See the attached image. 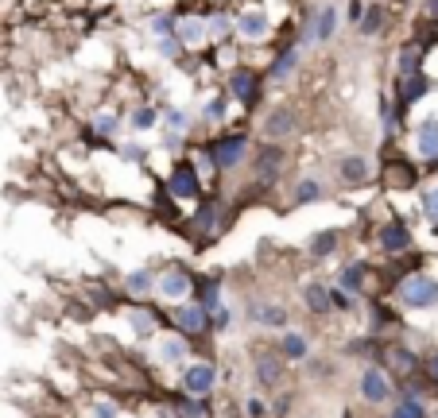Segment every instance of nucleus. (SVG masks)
I'll list each match as a JSON object with an SVG mask.
<instances>
[{"instance_id": "f257e3e1", "label": "nucleus", "mask_w": 438, "mask_h": 418, "mask_svg": "<svg viewBox=\"0 0 438 418\" xmlns=\"http://www.w3.org/2000/svg\"><path fill=\"white\" fill-rule=\"evenodd\" d=\"M403 302L408 306H415V310H423V306H435L438 302V279H430V275H411L408 283H403Z\"/></svg>"}, {"instance_id": "f03ea898", "label": "nucleus", "mask_w": 438, "mask_h": 418, "mask_svg": "<svg viewBox=\"0 0 438 418\" xmlns=\"http://www.w3.org/2000/svg\"><path fill=\"white\" fill-rule=\"evenodd\" d=\"M244 151H248V136H244V132H233V136L217 140V147H214V167H221V171H233V167L244 159Z\"/></svg>"}, {"instance_id": "7ed1b4c3", "label": "nucleus", "mask_w": 438, "mask_h": 418, "mask_svg": "<svg viewBox=\"0 0 438 418\" xmlns=\"http://www.w3.org/2000/svg\"><path fill=\"white\" fill-rule=\"evenodd\" d=\"M283 171V151L280 147H264L260 155H256V167H253V175H256V182H272L275 175Z\"/></svg>"}, {"instance_id": "20e7f679", "label": "nucleus", "mask_w": 438, "mask_h": 418, "mask_svg": "<svg viewBox=\"0 0 438 418\" xmlns=\"http://www.w3.org/2000/svg\"><path fill=\"white\" fill-rule=\"evenodd\" d=\"M256 89H260V82H256L253 70H233V78H229V93H233L237 101L253 105V101H256Z\"/></svg>"}, {"instance_id": "39448f33", "label": "nucleus", "mask_w": 438, "mask_h": 418, "mask_svg": "<svg viewBox=\"0 0 438 418\" xmlns=\"http://www.w3.org/2000/svg\"><path fill=\"white\" fill-rule=\"evenodd\" d=\"M214 368H210V364H190V368H186V376H183V388L190 391V395H206V391L214 388Z\"/></svg>"}, {"instance_id": "423d86ee", "label": "nucleus", "mask_w": 438, "mask_h": 418, "mask_svg": "<svg viewBox=\"0 0 438 418\" xmlns=\"http://www.w3.org/2000/svg\"><path fill=\"white\" fill-rule=\"evenodd\" d=\"M171 194L175 198H198V175L190 163H179L171 175Z\"/></svg>"}, {"instance_id": "0eeeda50", "label": "nucleus", "mask_w": 438, "mask_h": 418, "mask_svg": "<svg viewBox=\"0 0 438 418\" xmlns=\"http://www.w3.org/2000/svg\"><path fill=\"white\" fill-rule=\"evenodd\" d=\"M361 395L369 399V403H384L388 399V376L376 368H369L365 376H361Z\"/></svg>"}, {"instance_id": "6e6552de", "label": "nucleus", "mask_w": 438, "mask_h": 418, "mask_svg": "<svg viewBox=\"0 0 438 418\" xmlns=\"http://www.w3.org/2000/svg\"><path fill=\"white\" fill-rule=\"evenodd\" d=\"M415 144H419V155L423 159H438V120H423L419 124Z\"/></svg>"}, {"instance_id": "1a4fd4ad", "label": "nucleus", "mask_w": 438, "mask_h": 418, "mask_svg": "<svg viewBox=\"0 0 438 418\" xmlns=\"http://www.w3.org/2000/svg\"><path fill=\"white\" fill-rule=\"evenodd\" d=\"M408 244H411V229H408V225H399V221L384 225V233H380V248H388V252H403Z\"/></svg>"}, {"instance_id": "9d476101", "label": "nucleus", "mask_w": 438, "mask_h": 418, "mask_svg": "<svg viewBox=\"0 0 438 418\" xmlns=\"http://www.w3.org/2000/svg\"><path fill=\"white\" fill-rule=\"evenodd\" d=\"M175 325L183 333H202L206 330V306H179L175 310Z\"/></svg>"}, {"instance_id": "9b49d317", "label": "nucleus", "mask_w": 438, "mask_h": 418, "mask_svg": "<svg viewBox=\"0 0 438 418\" xmlns=\"http://www.w3.org/2000/svg\"><path fill=\"white\" fill-rule=\"evenodd\" d=\"M334 31H338V8L326 4V8H318V16H314V43H330Z\"/></svg>"}, {"instance_id": "f8f14e48", "label": "nucleus", "mask_w": 438, "mask_h": 418, "mask_svg": "<svg viewBox=\"0 0 438 418\" xmlns=\"http://www.w3.org/2000/svg\"><path fill=\"white\" fill-rule=\"evenodd\" d=\"M423 93H427V78H423L419 70H415V74H403V78H399V105H415Z\"/></svg>"}, {"instance_id": "ddd939ff", "label": "nucleus", "mask_w": 438, "mask_h": 418, "mask_svg": "<svg viewBox=\"0 0 438 418\" xmlns=\"http://www.w3.org/2000/svg\"><path fill=\"white\" fill-rule=\"evenodd\" d=\"M186 291H190V275H186V272L159 275V294H163V298H183Z\"/></svg>"}, {"instance_id": "4468645a", "label": "nucleus", "mask_w": 438, "mask_h": 418, "mask_svg": "<svg viewBox=\"0 0 438 418\" xmlns=\"http://www.w3.org/2000/svg\"><path fill=\"white\" fill-rule=\"evenodd\" d=\"M237 31H241L244 39H264L268 35V16L264 12H244L241 20H237Z\"/></svg>"}, {"instance_id": "2eb2a0df", "label": "nucleus", "mask_w": 438, "mask_h": 418, "mask_svg": "<svg viewBox=\"0 0 438 418\" xmlns=\"http://www.w3.org/2000/svg\"><path fill=\"white\" fill-rule=\"evenodd\" d=\"M291 128H295V113H291V108H275L272 117L264 120V132H268V136H272V140L287 136Z\"/></svg>"}, {"instance_id": "dca6fc26", "label": "nucleus", "mask_w": 438, "mask_h": 418, "mask_svg": "<svg viewBox=\"0 0 438 418\" xmlns=\"http://www.w3.org/2000/svg\"><path fill=\"white\" fill-rule=\"evenodd\" d=\"M341 182H365V178H369V159H361V155H349V159H341Z\"/></svg>"}, {"instance_id": "f3484780", "label": "nucleus", "mask_w": 438, "mask_h": 418, "mask_svg": "<svg viewBox=\"0 0 438 418\" xmlns=\"http://www.w3.org/2000/svg\"><path fill=\"white\" fill-rule=\"evenodd\" d=\"M256 376H260V383H280L283 379V360L280 357H256Z\"/></svg>"}, {"instance_id": "a211bd4d", "label": "nucleus", "mask_w": 438, "mask_h": 418, "mask_svg": "<svg viewBox=\"0 0 438 418\" xmlns=\"http://www.w3.org/2000/svg\"><path fill=\"white\" fill-rule=\"evenodd\" d=\"M175 39L183 43V47H194V43L206 39V23L202 20H190V23H175Z\"/></svg>"}, {"instance_id": "6ab92c4d", "label": "nucleus", "mask_w": 438, "mask_h": 418, "mask_svg": "<svg viewBox=\"0 0 438 418\" xmlns=\"http://www.w3.org/2000/svg\"><path fill=\"white\" fill-rule=\"evenodd\" d=\"M295 62H299V47H287V50H283V55H280V59L272 62V82H283V78H291Z\"/></svg>"}, {"instance_id": "aec40b11", "label": "nucleus", "mask_w": 438, "mask_h": 418, "mask_svg": "<svg viewBox=\"0 0 438 418\" xmlns=\"http://www.w3.org/2000/svg\"><path fill=\"white\" fill-rule=\"evenodd\" d=\"M283 357L287 360H302L307 357V337H302V333H283Z\"/></svg>"}, {"instance_id": "412c9836", "label": "nucleus", "mask_w": 438, "mask_h": 418, "mask_svg": "<svg viewBox=\"0 0 438 418\" xmlns=\"http://www.w3.org/2000/svg\"><path fill=\"white\" fill-rule=\"evenodd\" d=\"M361 31H365V35H376L380 28H384V8H369V12H361Z\"/></svg>"}, {"instance_id": "4be33fe9", "label": "nucleus", "mask_w": 438, "mask_h": 418, "mask_svg": "<svg viewBox=\"0 0 438 418\" xmlns=\"http://www.w3.org/2000/svg\"><path fill=\"white\" fill-rule=\"evenodd\" d=\"M307 306H311L314 314L330 310V294H326V287H307Z\"/></svg>"}, {"instance_id": "5701e85b", "label": "nucleus", "mask_w": 438, "mask_h": 418, "mask_svg": "<svg viewBox=\"0 0 438 418\" xmlns=\"http://www.w3.org/2000/svg\"><path fill=\"white\" fill-rule=\"evenodd\" d=\"M322 198V182L318 178H302L299 190H295V202H318Z\"/></svg>"}, {"instance_id": "b1692460", "label": "nucleus", "mask_w": 438, "mask_h": 418, "mask_svg": "<svg viewBox=\"0 0 438 418\" xmlns=\"http://www.w3.org/2000/svg\"><path fill=\"white\" fill-rule=\"evenodd\" d=\"M256 321H264V325H283L287 321V314L280 310V306H253Z\"/></svg>"}, {"instance_id": "393cba45", "label": "nucleus", "mask_w": 438, "mask_h": 418, "mask_svg": "<svg viewBox=\"0 0 438 418\" xmlns=\"http://www.w3.org/2000/svg\"><path fill=\"white\" fill-rule=\"evenodd\" d=\"M419 59H423V43H415V47H408L403 55H399V70H403V74H415Z\"/></svg>"}, {"instance_id": "a878e982", "label": "nucleus", "mask_w": 438, "mask_h": 418, "mask_svg": "<svg viewBox=\"0 0 438 418\" xmlns=\"http://www.w3.org/2000/svg\"><path fill=\"white\" fill-rule=\"evenodd\" d=\"M314 256H330L334 248H338V233H322V236H314Z\"/></svg>"}, {"instance_id": "bb28decb", "label": "nucleus", "mask_w": 438, "mask_h": 418, "mask_svg": "<svg viewBox=\"0 0 438 418\" xmlns=\"http://www.w3.org/2000/svg\"><path fill=\"white\" fill-rule=\"evenodd\" d=\"M186 124H190V117H186L183 108H171V113H167V128H171V136L186 132Z\"/></svg>"}, {"instance_id": "cd10ccee", "label": "nucleus", "mask_w": 438, "mask_h": 418, "mask_svg": "<svg viewBox=\"0 0 438 418\" xmlns=\"http://www.w3.org/2000/svg\"><path fill=\"white\" fill-rule=\"evenodd\" d=\"M156 120H159L156 108H136V113H132V128H140V132H144V128H152Z\"/></svg>"}, {"instance_id": "c85d7f7f", "label": "nucleus", "mask_w": 438, "mask_h": 418, "mask_svg": "<svg viewBox=\"0 0 438 418\" xmlns=\"http://www.w3.org/2000/svg\"><path fill=\"white\" fill-rule=\"evenodd\" d=\"M361 275H365V267H361V263H349V267L341 272V287H349V291H357V287H361Z\"/></svg>"}, {"instance_id": "c756f323", "label": "nucleus", "mask_w": 438, "mask_h": 418, "mask_svg": "<svg viewBox=\"0 0 438 418\" xmlns=\"http://www.w3.org/2000/svg\"><path fill=\"white\" fill-rule=\"evenodd\" d=\"M159 352H163V360H183V341H179V337L159 341Z\"/></svg>"}, {"instance_id": "7c9ffc66", "label": "nucleus", "mask_w": 438, "mask_h": 418, "mask_svg": "<svg viewBox=\"0 0 438 418\" xmlns=\"http://www.w3.org/2000/svg\"><path fill=\"white\" fill-rule=\"evenodd\" d=\"M206 31H210L214 39H225V35H229V16H210V23H206Z\"/></svg>"}, {"instance_id": "2f4dec72", "label": "nucleus", "mask_w": 438, "mask_h": 418, "mask_svg": "<svg viewBox=\"0 0 438 418\" xmlns=\"http://www.w3.org/2000/svg\"><path fill=\"white\" fill-rule=\"evenodd\" d=\"M392 418H427V410H423V407L415 403V399H411V403H399Z\"/></svg>"}, {"instance_id": "473e14b6", "label": "nucleus", "mask_w": 438, "mask_h": 418, "mask_svg": "<svg viewBox=\"0 0 438 418\" xmlns=\"http://www.w3.org/2000/svg\"><path fill=\"white\" fill-rule=\"evenodd\" d=\"M225 97H210V105H206V120H225Z\"/></svg>"}, {"instance_id": "72a5a7b5", "label": "nucleus", "mask_w": 438, "mask_h": 418, "mask_svg": "<svg viewBox=\"0 0 438 418\" xmlns=\"http://www.w3.org/2000/svg\"><path fill=\"white\" fill-rule=\"evenodd\" d=\"M93 132L98 136H117V117H98L93 120Z\"/></svg>"}, {"instance_id": "f704fd0d", "label": "nucleus", "mask_w": 438, "mask_h": 418, "mask_svg": "<svg viewBox=\"0 0 438 418\" xmlns=\"http://www.w3.org/2000/svg\"><path fill=\"white\" fill-rule=\"evenodd\" d=\"M152 287V272H136V275H128V291H147Z\"/></svg>"}, {"instance_id": "c9c22d12", "label": "nucleus", "mask_w": 438, "mask_h": 418, "mask_svg": "<svg viewBox=\"0 0 438 418\" xmlns=\"http://www.w3.org/2000/svg\"><path fill=\"white\" fill-rule=\"evenodd\" d=\"M152 28H156V35H171V31H175V16H156Z\"/></svg>"}, {"instance_id": "e433bc0d", "label": "nucleus", "mask_w": 438, "mask_h": 418, "mask_svg": "<svg viewBox=\"0 0 438 418\" xmlns=\"http://www.w3.org/2000/svg\"><path fill=\"white\" fill-rule=\"evenodd\" d=\"M423 209H427V217H435V221H438V186L423 198Z\"/></svg>"}, {"instance_id": "4c0bfd02", "label": "nucleus", "mask_w": 438, "mask_h": 418, "mask_svg": "<svg viewBox=\"0 0 438 418\" xmlns=\"http://www.w3.org/2000/svg\"><path fill=\"white\" fill-rule=\"evenodd\" d=\"M202 302L206 306H217V287L214 283H202Z\"/></svg>"}, {"instance_id": "58836bf2", "label": "nucleus", "mask_w": 438, "mask_h": 418, "mask_svg": "<svg viewBox=\"0 0 438 418\" xmlns=\"http://www.w3.org/2000/svg\"><path fill=\"white\" fill-rule=\"evenodd\" d=\"M132 318H136V330H140V333H152V321H147V318H152V314L136 310V314H132Z\"/></svg>"}, {"instance_id": "ea45409f", "label": "nucleus", "mask_w": 438, "mask_h": 418, "mask_svg": "<svg viewBox=\"0 0 438 418\" xmlns=\"http://www.w3.org/2000/svg\"><path fill=\"white\" fill-rule=\"evenodd\" d=\"M93 418H117V407H113V403H98Z\"/></svg>"}, {"instance_id": "a19ab883", "label": "nucleus", "mask_w": 438, "mask_h": 418, "mask_svg": "<svg viewBox=\"0 0 438 418\" xmlns=\"http://www.w3.org/2000/svg\"><path fill=\"white\" fill-rule=\"evenodd\" d=\"M198 225H202V229H210V225H214V205H206L202 213H198Z\"/></svg>"}, {"instance_id": "79ce46f5", "label": "nucleus", "mask_w": 438, "mask_h": 418, "mask_svg": "<svg viewBox=\"0 0 438 418\" xmlns=\"http://www.w3.org/2000/svg\"><path fill=\"white\" fill-rule=\"evenodd\" d=\"M214 325L217 330H229V310H214Z\"/></svg>"}, {"instance_id": "37998d69", "label": "nucleus", "mask_w": 438, "mask_h": 418, "mask_svg": "<svg viewBox=\"0 0 438 418\" xmlns=\"http://www.w3.org/2000/svg\"><path fill=\"white\" fill-rule=\"evenodd\" d=\"M183 418H206V407H190V403H186V407H183Z\"/></svg>"}, {"instance_id": "c03bdc74", "label": "nucleus", "mask_w": 438, "mask_h": 418, "mask_svg": "<svg viewBox=\"0 0 438 418\" xmlns=\"http://www.w3.org/2000/svg\"><path fill=\"white\" fill-rule=\"evenodd\" d=\"M248 415H253V418L264 415V403H260V399H248Z\"/></svg>"}, {"instance_id": "a18cd8bd", "label": "nucleus", "mask_w": 438, "mask_h": 418, "mask_svg": "<svg viewBox=\"0 0 438 418\" xmlns=\"http://www.w3.org/2000/svg\"><path fill=\"white\" fill-rule=\"evenodd\" d=\"M361 12H365V4H361V0H353V4H349V20H353V23L361 20Z\"/></svg>"}, {"instance_id": "49530a36", "label": "nucleus", "mask_w": 438, "mask_h": 418, "mask_svg": "<svg viewBox=\"0 0 438 418\" xmlns=\"http://www.w3.org/2000/svg\"><path fill=\"white\" fill-rule=\"evenodd\" d=\"M430 376H435V379H438V357H435V360H430Z\"/></svg>"}]
</instances>
